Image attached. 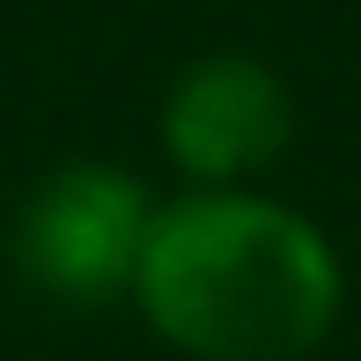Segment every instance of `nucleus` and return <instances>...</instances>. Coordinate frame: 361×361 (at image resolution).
<instances>
[{
	"instance_id": "1",
	"label": "nucleus",
	"mask_w": 361,
	"mask_h": 361,
	"mask_svg": "<svg viewBox=\"0 0 361 361\" xmlns=\"http://www.w3.org/2000/svg\"><path fill=\"white\" fill-rule=\"evenodd\" d=\"M133 310L185 361H302L347 310V266L302 207L258 185L155 200Z\"/></svg>"
},
{
	"instance_id": "3",
	"label": "nucleus",
	"mask_w": 361,
	"mask_h": 361,
	"mask_svg": "<svg viewBox=\"0 0 361 361\" xmlns=\"http://www.w3.org/2000/svg\"><path fill=\"white\" fill-rule=\"evenodd\" d=\"M155 147L185 192H236L258 185L295 147V89L273 59L214 44L185 59L155 104Z\"/></svg>"
},
{
	"instance_id": "2",
	"label": "nucleus",
	"mask_w": 361,
	"mask_h": 361,
	"mask_svg": "<svg viewBox=\"0 0 361 361\" xmlns=\"http://www.w3.org/2000/svg\"><path fill=\"white\" fill-rule=\"evenodd\" d=\"M147 221L155 200L133 170L118 162L74 155L59 170H44L23 192L8 228L15 273L59 310H104V302H133V273L147 251Z\"/></svg>"
}]
</instances>
